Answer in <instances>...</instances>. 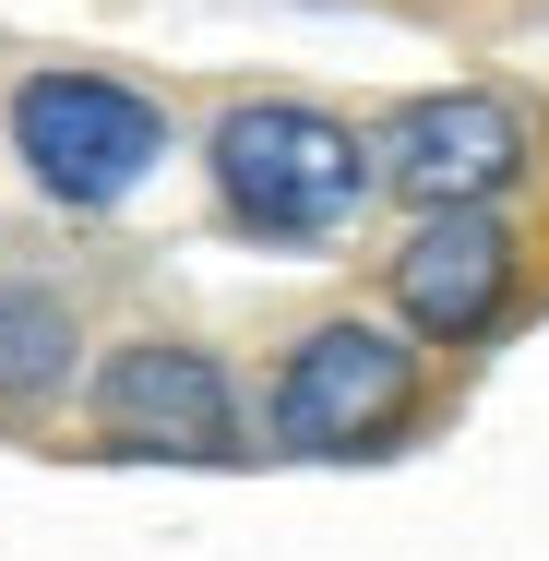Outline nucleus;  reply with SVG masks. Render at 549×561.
<instances>
[{
    "mask_svg": "<svg viewBox=\"0 0 549 561\" xmlns=\"http://www.w3.org/2000/svg\"><path fill=\"white\" fill-rule=\"evenodd\" d=\"M204 168H216V204L251 227V239H299V251L346 239V227L370 216V192H382L370 144H358L346 119L299 108V96H251V108H227L216 144H204Z\"/></svg>",
    "mask_w": 549,
    "mask_h": 561,
    "instance_id": "nucleus-1",
    "label": "nucleus"
},
{
    "mask_svg": "<svg viewBox=\"0 0 549 561\" xmlns=\"http://www.w3.org/2000/svg\"><path fill=\"white\" fill-rule=\"evenodd\" d=\"M12 156L60 204H131L168 156V119L108 72H36V84H12Z\"/></svg>",
    "mask_w": 549,
    "mask_h": 561,
    "instance_id": "nucleus-2",
    "label": "nucleus"
},
{
    "mask_svg": "<svg viewBox=\"0 0 549 561\" xmlns=\"http://www.w3.org/2000/svg\"><path fill=\"white\" fill-rule=\"evenodd\" d=\"M514 168H526V119L502 96H478V84L466 96H419L382 131V180L419 192V204H490Z\"/></svg>",
    "mask_w": 549,
    "mask_h": 561,
    "instance_id": "nucleus-6",
    "label": "nucleus"
},
{
    "mask_svg": "<svg viewBox=\"0 0 549 561\" xmlns=\"http://www.w3.org/2000/svg\"><path fill=\"white\" fill-rule=\"evenodd\" d=\"M96 419H108L119 443H144V454H239V394H227V370L204 358V346H168V335H144V346H119L108 370H96Z\"/></svg>",
    "mask_w": 549,
    "mask_h": 561,
    "instance_id": "nucleus-4",
    "label": "nucleus"
},
{
    "mask_svg": "<svg viewBox=\"0 0 549 561\" xmlns=\"http://www.w3.org/2000/svg\"><path fill=\"white\" fill-rule=\"evenodd\" d=\"M502 299H514V227L478 216V204H431V227L394 251V311L419 335L466 346L502 323Z\"/></svg>",
    "mask_w": 549,
    "mask_h": 561,
    "instance_id": "nucleus-5",
    "label": "nucleus"
},
{
    "mask_svg": "<svg viewBox=\"0 0 549 561\" xmlns=\"http://www.w3.org/2000/svg\"><path fill=\"white\" fill-rule=\"evenodd\" d=\"M419 419V358L394 323H323L275 370V443L287 454H370Z\"/></svg>",
    "mask_w": 549,
    "mask_h": 561,
    "instance_id": "nucleus-3",
    "label": "nucleus"
},
{
    "mask_svg": "<svg viewBox=\"0 0 549 561\" xmlns=\"http://www.w3.org/2000/svg\"><path fill=\"white\" fill-rule=\"evenodd\" d=\"M72 382V311L48 287H0V407H48Z\"/></svg>",
    "mask_w": 549,
    "mask_h": 561,
    "instance_id": "nucleus-7",
    "label": "nucleus"
}]
</instances>
